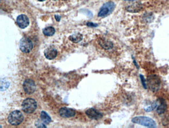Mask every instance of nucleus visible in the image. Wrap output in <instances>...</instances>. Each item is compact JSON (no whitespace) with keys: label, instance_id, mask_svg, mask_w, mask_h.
Wrapping results in <instances>:
<instances>
[{"label":"nucleus","instance_id":"1","mask_svg":"<svg viewBox=\"0 0 169 128\" xmlns=\"http://www.w3.org/2000/svg\"><path fill=\"white\" fill-rule=\"evenodd\" d=\"M132 122L148 128H156V123L151 118L146 116H136L133 117L131 120Z\"/></svg>","mask_w":169,"mask_h":128},{"label":"nucleus","instance_id":"2","mask_svg":"<svg viewBox=\"0 0 169 128\" xmlns=\"http://www.w3.org/2000/svg\"><path fill=\"white\" fill-rule=\"evenodd\" d=\"M148 86L152 92H156L161 86V79L156 75H151L147 77Z\"/></svg>","mask_w":169,"mask_h":128},{"label":"nucleus","instance_id":"3","mask_svg":"<svg viewBox=\"0 0 169 128\" xmlns=\"http://www.w3.org/2000/svg\"><path fill=\"white\" fill-rule=\"evenodd\" d=\"M37 107L36 101L30 98L25 99L22 103V109L26 113H32L36 109Z\"/></svg>","mask_w":169,"mask_h":128},{"label":"nucleus","instance_id":"4","mask_svg":"<svg viewBox=\"0 0 169 128\" xmlns=\"http://www.w3.org/2000/svg\"><path fill=\"white\" fill-rule=\"evenodd\" d=\"M7 120L11 125L16 126L20 124L23 122L24 116L21 112L18 110H15L9 114Z\"/></svg>","mask_w":169,"mask_h":128},{"label":"nucleus","instance_id":"5","mask_svg":"<svg viewBox=\"0 0 169 128\" xmlns=\"http://www.w3.org/2000/svg\"><path fill=\"white\" fill-rule=\"evenodd\" d=\"M116 5L114 3L109 2L106 3L100 9L98 13V17H104L111 14L114 10Z\"/></svg>","mask_w":169,"mask_h":128},{"label":"nucleus","instance_id":"6","mask_svg":"<svg viewBox=\"0 0 169 128\" xmlns=\"http://www.w3.org/2000/svg\"><path fill=\"white\" fill-rule=\"evenodd\" d=\"M20 49L23 53H28L33 49L32 42L27 37H23L20 43Z\"/></svg>","mask_w":169,"mask_h":128},{"label":"nucleus","instance_id":"7","mask_svg":"<svg viewBox=\"0 0 169 128\" xmlns=\"http://www.w3.org/2000/svg\"><path fill=\"white\" fill-rule=\"evenodd\" d=\"M23 88L24 91L26 94H31L35 92L36 89V86L34 82L33 81L32 79H27L24 82Z\"/></svg>","mask_w":169,"mask_h":128},{"label":"nucleus","instance_id":"8","mask_svg":"<svg viewBox=\"0 0 169 128\" xmlns=\"http://www.w3.org/2000/svg\"><path fill=\"white\" fill-rule=\"evenodd\" d=\"M16 22L20 28L24 29L29 25V19L26 15H21L17 18Z\"/></svg>","mask_w":169,"mask_h":128},{"label":"nucleus","instance_id":"9","mask_svg":"<svg viewBox=\"0 0 169 128\" xmlns=\"http://www.w3.org/2000/svg\"><path fill=\"white\" fill-rule=\"evenodd\" d=\"M86 113L89 118L94 120H98L103 117V115L101 113L94 108H90L86 110Z\"/></svg>","mask_w":169,"mask_h":128},{"label":"nucleus","instance_id":"10","mask_svg":"<svg viewBox=\"0 0 169 128\" xmlns=\"http://www.w3.org/2000/svg\"><path fill=\"white\" fill-rule=\"evenodd\" d=\"M59 114L61 117L67 118L75 116V111L71 108L63 107L60 109Z\"/></svg>","mask_w":169,"mask_h":128},{"label":"nucleus","instance_id":"11","mask_svg":"<svg viewBox=\"0 0 169 128\" xmlns=\"http://www.w3.org/2000/svg\"><path fill=\"white\" fill-rule=\"evenodd\" d=\"M58 54V51L56 48L53 47H49L47 48L44 51V55L46 58L48 60H53L57 57Z\"/></svg>","mask_w":169,"mask_h":128},{"label":"nucleus","instance_id":"12","mask_svg":"<svg viewBox=\"0 0 169 128\" xmlns=\"http://www.w3.org/2000/svg\"><path fill=\"white\" fill-rule=\"evenodd\" d=\"M160 101V104L157 107V113L159 115H161L162 114L164 113L166 110H167V103L166 102L165 100L162 98H160L159 99Z\"/></svg>","mask_w":169,"mask_h":128},{"label":"nucleus","instance_id":"13","mask_svg":"<svg viewBox=\"0 0 169 128\" xmlns=\"http://www.w3.org/2000/svg\"><path fill=\"white\" fill-rule=\"evenodd\" d=\"M99 43L100 44V46L106 50L111 49L113 48L114 46L112 42L110 41L105 39H100L99 41Z\"/></svg>","mask_w":169,"mask_h":128},{"label":"nucleus","instance_id":"14","mask_svg":"<svg viewBox=\"0 0 169 128\" xmlns=\"http://www.w3.org/2000/svg\"><path fill=\"white\" fill-rule=\"evenodd\" d=\"M141 9V5L140 3H135L127 8V11L131 13H137L140 11Z\"/></svg>","mask_w":169,"mask_h":128},{"label":"nucleus","instance_id":"15","mask_svg":"<svg viewBox=\"0 0 169 128\" xmlns=\"http://www.w3.org/2000/svg\"><path fill=\"white\" fill-rule=\"evenodd\" d=\"M83 38V35L80 33H76L73 34L69 36V40L73 43H78L80 42Z\"/></svg>","mask_w":169,"mask_h":128},{"label":"nucleus","instance_id":"16","mask_svg":"<svg viewBox=\"0 0 169 128\" xmlns=\"http://www.w3.org/2000/svg\"><path fill=\"white\" fill-rule=\"evenodd\" d=\"M40 116H41V119L43 121V122L45 123V124H48L52 121L51 117L49 116V115L46 112L44 111L41 112Z\"/></svg>","mask_w":169,"mask_h":128},{"label":"nucleus","instance_id":"17","mask_svg":"<svg viewBox=\"0 0 169 128\" xmlns=\"http://www.w3.org/2000/svg\"><path fill=\"white\" fill-rule=\"evenodd\" d=\"M43 32L44 34L47 36H51L54 35L55 33V29L53 27L49 26L44 29Z\"/></svg>","mask_w":169,"mask_h":128},{"label":"nucleus","instance_id":"18","mask_svg":"<svg viewBox=\"0 0 169 128\" xmlns=\"http://www.w3.org/2000/svg\"><path fill=\"white\" fill-rule=\"evenodd\" d=\"M9 82L5 79H2L1 80V86H0V90L1 91H5L7 89L9 86Z\"/></svg>","mask_w":169,"mask_h":128},{"label":"nucleus","instance_id":"19","mask_svg":"<svg viewBox=\"0 0 169 128\" xmlns=\"http://www.w3.org/2000/svg\"><path fill=\"white\" fill-rule=\"evenodd\" d=\"M140 78L141 82L142 84V86H143L144 88L147 89V84L146 83L145 79L144 78L143 75H140Z\"/></svg>","mask_w":169,"mask_h":128},{"label":"nucleus","instance_id":"20","mask_svg":"<svg viewBox=\"0 0 169 128\" xmlns=\"http://www.w3.org/2000/svg\"><path fill=\"white\" fill-rule=\"evenodd\" d=\"M35 126L37 128H46L45 125L39 120H37L35 122Z\"/></svg>","mask_w":169,"mask_h":128},{"label":"nucleus","instance_id":"21","mask_svg":"<svg viewBox=\"0 0 169 128\" xmlns=\"http://www.w3.org/2000/svg\"><path fill=\"white\" fill-rule=\"evenodd\" d=\"M55 17V18H56V20L57 22H60V20H61V17H60V15H56Z\"/></svg>","mask_w":169,"mask_h":128},{"label":"nucleus","instance_id":"22","mask_svg":"<svg viewBox=\"0 0 169 128\" xmlns=\"http://www.w3.org/2000/svg\"><path fill=\"white\" fill-rule=\"evenodd\" d=\"M87 25L88 26H98L97 24H92V23H88L87 24Z\"/></svg>","mask_w":169,"mask_h":128},{"label":"nucleus","instance_id":"23","mask_svg":"<svg viewBox=\"0 0 169 128\" xmlns=\"http://www.w3.org/2000/svg\"><path fill=\"white\" fill-rule=\"evenodd\" d=\"M124 1H134L135 0H124Z\"/></svg>","mask_w":169,"mask_h":128},{"label":"nucleus","instance_id":"24","mask_svg":"<svg viewBox=\"0 0 169 128\" xmlns=\"http://www.w3.org/2000/svg\"><path fill=\"white\" fill-rule=\"evenodd\" d=\"M39 1H41V2H43V1H45V0H38Z\"/></svg>","mask_w":169,"mask_h":128},{"label":"nucleus","instance_id":"25","mask_svg":"<svg viewBox=\"0 0 169 128\" xmlns=\"http://www.w3.org/2000/svg\"><path fill=\"white\" fill-rule=\"evenodd\" d=\"M64 1H65V0H64Z\"/></svg>","mask_w":169,"mask_h":128}]
</instances>
